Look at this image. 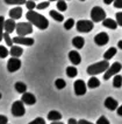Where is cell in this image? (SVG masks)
<instances>
[{"label":"cell","instance_id":"1","mask_svg":"<svg viewBox=\"0 0 122 124\" xmlns=\"http://www.w3.org/2000/svg\"><path fill=\"white\" fill-rule=\"evenodd\" d=\"M26 18L30 23H33V26H36L40 29H47L48 26H49V21H48L47 18L43 16L42 14L35 12L34 9L28 11L27 14H26Z\"/></svg>","mask_w":122,"mask_h":124},{"label":"cell","instance_id":"2","mask_svg":"<svg viewBox=\"0 0 122 124\" xmlns=\"http://www.w3.org/2000/svg\"><path fill=\"white\" fill-rule=\"evenodd\" d=\"M108 68H109L108 60H103V61L96 62V63H93V64L88 66L87 67V74L91 76H95V75H98V74L105 73Z\"/></svg>","mask_w":122,"mask_h":124},{"label":"cell","instance_id":"3","mask_svg":"<svg viewBox=\"0 0 122 124\" xmlns=\"http://www.w3.org/2000/svg\"><path fill=\"white\" fill-rule=\"evenodd\" d=\"M15 31H16L18 35H21V36L32 34L33 33V23H30L29 21L28 22H19V23H16Z\"/></svg>","mask_w":122,"mask_h":124},{"label":"cell","instance_id":"4","mask_svg":"<svg viewBox=\"0 0 122 124\" xmlns=\"http://www.w3.org/2000/svg\"><path fill=\"white\" fill-rule=\"evenodd\" d=\"M77 31L80 33H90L93 27H94V22L92 20H79L76 23Z\"/></svg>","mask_w":122,"mask_h":124},{"label":"cell","instance_id":"5","mask_svg":"<svg viewBox=\"0 0 122 124\" xmlns=\"http://www.w3.org/2000/svg\"><path fill=\"white\" fill-rule=\"evenodd\" d=\"M91 19L93 22H101L106 19V12L99 6L93 7L91 11Z\"/></svg>","mask_w":122,"mask_h":124},{"label":"cell","instance_id":"6","mask_svg":"<svg viewBox=\"0 0 122 124\" xmlns=\"http://www.w3.org/2000/svg\"><path fill=\"white\" fill-rule=\"evenodd\" d=\"M122 69V64L120 62H114L112 66H109V68L105 71V75H103V80H109L112 76H115L116 74H119Z\"/></svg>","mask_w":122,"mask_h":124},{"label":"cell","instance_id":"7","mask_svg":"<svg viewBox=\"0 0 122 124\" xmlns=\"http://www.w3.org/2000/svg\"><path fill=\"white\" fill-rule=\"evenodd\" d=\"M25 114H26L25 103L22 101H15L12 104V115L15 117H22Z\"/></svg>","mask_w":122,"mask_h":124},{"label":"cell","instance_id":"8","mask_svg":"<svg viewBox=\"0 0 122 124\" xmlns=\"http://www.w3.org/2000/svg\"><path fill=\"white\" fill-rule=\"evenodd\" d=\"M21 68V61L19 57H11L7 62V70L9 73H15Z\"/></svg>","mask_w":122,"mask_h":124},{"label":"cell","instance_id":"9","mask_svg":"<svg viewBox=\"0 0 122 124\" xmlns=\"http://www.w3.org/2000/svg\"><path fill=\"white\" fill-rule=\"evenodd\" d=\"M73 88H75V94L77 96H83L86 94V83L84 82L83 80H77L73 84Z\"/></svg>","mask_w":122,"mask_h":124},{"label":"cell","instance_id":"10","mask_svg":"<svg viewBox=\"0 0 122 124\" xmlns=\"http://www.w3.org/2000/svg\"><path fill=\"white\" fill-rule=\"evenodd\" d=\"M13 42L15 45H23V46H33L34 45L35 40L32 39V38H27V36H21V35H18L13 38Z\"/></svg>","mask_w":122,"mask_h":124},{"label":"cell","instance_id":"11","mask_svg":"<svg viewBox=\"0 0 122 124\" xmlns=\"http://www.w3.org/2000/svg\"><path fill=\"white\" fill-rule=\"evenodd\" d=\"M108 41H109V36L105 32H101V33H99V34H96L94 36V42L95 45H98V46H105V45L108 43Z\"/></svg>","mask_w":122,"mask_h":124},{"label":"cell","instance_id":"12","mask_svg":"<svg viewBox=\"0 0 122 124\" xmlns=\"http://www.w3.org/2000/svg\"><path fill=\"white\" fill-rule=\"evenodd\" d=\"M21 101H22L25 104H27V105H34V104L36 103V97L34 96V94L27 93V91H26L25 94H22Z\"/></svg>","mask_w":122,"mask_h":124},{"label":"cell","instance_id":"13","mask_svg":"<svg viewBox=\"0 0 122 124\" xmlns=\"http://www.w3.org/2000/svg\"><path fill=\"white\" fill-rule=\"evenodd\" d=\"M69 59H70V61H71V63L73 66H78V64H80L81 62V56L77 50H71L69 53Z\"/></svg>","mask_w":122,"mask_h":124},{"label":"cell","instance_id":"14","mask_svg":"<svg viewBox=\"0 0 122 124\" xmlns=\"http://www.w3.org/2000/svg\"><path fill=\"white\" fill-rule=\"evenodd\" d=\"M105 107H106L108 110L114 111L119 108V103H117V101L114 100L113 97H107V98L105 100Z\"/></svg>","mask_w":122,"mask_h":124},{"label":"cell","instance_id":"15","mask_svg":"<svg viewBox=\"0 0 122 124\" xmlns=\"http://www.w3.org/2000/svg\"><path fill=\"white\" fill-rule=\"evenodd\" d=\"M16 29V23H15V20L14 19H8V20H5V32L7 33H13L14 31Z\"/></svg>","mask_w":122,"mask_h":124},{"label":"cell","instance_id":"16","mask_svg":"<svg viewBox=\"0 0 122 124\" xmlns=\"http://www.w3.org/2000/svg\"><path fill=\"white\" fill-rule=\"evenodd\" d=\"M9 18H12V19H14V20H19L21 16H22V8H21L20 6L18 7H14V8H12L9 12Z\"/></svg>","mask_w":122,"mask_h":124},{"label":"cell","instance_id":"17","mask_svg":"<svg viewBox=\"0 0 122 124\" xmlns=\"http://www.w3.org/2000/svg\"><path fill=\"white\" fill-rule=\"evenodd\" d=\"M9 54L13 57H20L23 54V49L21 48L19 45H13L11 47V49H9Z\"/></svg>","mask_w":122,"mask_h":124},{"label":"cell","instance_id":"18","mask_svg":"<svg viewBox=\"0 0 122 124\" xmlns=\"http://www.w3.org/2000/svg\"><path fill=\"white\" fill-rule=\"evenodd\" d=\"M102 26L103 27H107L109 29H116L117 28V22L116 20H113V19H109V18H106L105 20L102 21Z\"/></svg>","mask_w":122,"mask_h":124},{"label":"cell","instance_id":"19","mask_svg":"<svg viewBox=\"0 0 122 124\" xmlns=\"http://www.w3.org/2000/svg\"><path fill=\"white\" fill-rule=\"evenodd\" d=\"M72 45H73L77 49H81L84 47V45H85V40H84V38H81V36H75V38L72 39Z\"/></svg>","mask_w":122,"mask_h":124},{"label":"cell","instance_id":"20","mask_svg":"<svg viewBox=\"0 0 122 124\" xmlns=\"http://www.w3.org/2000/svg\"><path fill=\"white\" fill-rule=\"evenodd\" d=\"M48 119L49 121H61L62 119V115L59 111H56V110H51L49 111V114H48Z\"/></svg>","mask_w":122,"mask_h":124},{"label":"cell","instance_id":"21","mask_svg":"<svg viewBox=\"0 0 122 124\" xmlns=\"http://www.w3.org/2000/svg\"><path fill=\"white\" fill-rule=\"evenodd\" d=\"M116 52H117V49L115 47H110L109 49H107L106 52H105V54H103V59L105 60H110L112 57H114L116 55Z\"/></svg>","mask_w":122,"mask_h":124},{"label":"cell","instance_id":"22","mask_svg":"<svg viewBox=\"0 0 122 124\" xmlns=\"http://www.w3.org/2000/svg\"><path fill=\"white\" fill-rule=\"evenodd\" d=\"M14 87H15V90L19 94H25L27 91V85H26V83L23 82H16L14 84Z\"/></svg>","mask_w":122,"mask_h":124},{"label":"cell","instance_id":"23","mask_svg":"<svg viewBox=\"0 0 122 124\" xmlns=\"http://www.w3.org/2000/svg\"><path fill=\"white\" fill-rule=\"evenodd\" d=\"M100 85V81L96 78V77H91L90 80H88V82H87V87L88 88H91V89H94V88H98Z\"/></svg>","mask_w":122,"mask_h":124},{"label":"cell","instance_id":"24","mask_svg":"<svg viewBox=\"0 0 122 124\" xmlns=\"http://www.w3.org/2000/svg\"><path fill=\"white\" fill-rule=\"evenodd\" d=\"M66 75H68V77L73 78V77H76L78 75V70H77V68L75 66H70V67L66 68Z\"/></svg>","mask_w":122,"mask_h":124},{"label":"cell","instance_id":"25","mask_svg":"<svg viewBox=\"0 0 122 124\" xmlns=\"http://www.w3.org/2000/svg\"><path fill=\"white\" fill-rule=\"evenodd\" d=\"M50 16L54 19V20L58 21V22H62V21H64V16L62 15L61 13H58V12H56L55 9H52V11H50Z\"/></svg>","mask_w":122,"mask_h":124},{"label":"cell","instance_id":"26","mask_svg":"<svg viewBox=\"0 0 122 124\" xmlns=\"http://www.w3.org/2000/svg\"><path fill=\"white\" fill-rule=\"evenodd\" d=\"M113 87L114 88H121L122 87V76L116 74L113 78Z\"/></svg>","mask_w":122,"mask_h":124},{"label":"cell","instance_id":"27","mask_svg":"<svg viewBox=\"0 0 122 124\" xmlns=\"http://www.w3.org/2000/svg\"><path fill=\"white\" fill-rule=\"evenodd\" d=\"M57 9L59 12H65L68 9V5H66L65 0H58L57 1Z\"/></svg>","mask_w":122,"mask_h":124},{"label":"cell","instance_id":"28","mask_svg":"<svg viewBox=\"0 0 122 124\" xmlns=\"http://www.w3.org/2000/svg\"><path fill=\"white\" fill-rule=\"evenodd\" d=\"M55 87L57 88V89H63V88H65L66 87V82L63 80V78H57L56 81H55Z\"/></svg>","mask_w":122,"mask_h":124},{"label":"cell","instance_id":"29","mask_svg":"<svg viewBox=\"0 0 122 124\" xmlns=\"http://www.w3.org/2000/svg\"><path fill=\"white\" fill-rule=\"evenodd\" d=\"M4 32H5V18L0 15V41L4 39Z\"/></svg>","mask_w":122,"mask_h":124},{"label":"cell","instance_id":"30","mask_svg":"<svg viewBox=\"0 0 122 124\" xmlns=\"http://www.w3.org/2000/svg\"><path fill=\"white\" fill-rule=\"evenodd\" d=\"M7 5H26L27 0H5Z\"/></svg>","mask_w":122,"mask_h":124},{"label":"cell","instance_id":"31","mask_svg":"<svg viewBox=\"0 0 122 124\" xmlns=\"http://www.w3.org/2000/svg\"><path fill=\"white\" fill-rule=\"evenodd\" d=\"M4 39H5V41H6V45L7 46H9V47H12L14 45L13 42V39L9 36V33H7V32H5L4 33Z\"/></svg>","mask_w":122,"mask_h":124},{"label":"cell","instance_id":"32","mask_svg":"<svg viewBox=\"0 0 122 124\" xmlns=\"http://www.w3.org/2000/svg\"><path fill=\"white\" fill-rule=\"evenodd\" d=\"M9 54V50L5 46H0V59H5Z\"/></svg>","mask_w":122,"mask_h":124},{"label":"cell","instance_id":"33","mask_svg":"<svg viewBox=\"0 0 122 124\" xmlns=\"http://www.w3.org/2000/svg\"><path fill=\"white\" fill-rule=\"evenodd\" d=\"M75 26V20L72 19V18H70V19H68V20L65 21V23H64V28L66 29V31H69V29H71V28Z\"/></svg>","mask_w":122,"mask_h":124},{"label":"cell","instance_id":"34","mask_svg":"<svg viewBox=\"0 0 122 124\" xmlns=\"http://www.w3.org/2000/svg\"><path fill=\"white\" fill-rule=\"evenodd\" d=\"M26 7L28 8V11H33L34 8H36L35 0H28L27 2H26Z\"/></svg>","mask_w":122,"mask_h":124},{"label":"cell","instance_id":"35","mask_svg":"<svg viewBox=\"0 0 122 124\" xmlns=\"http://www.w3.org/2000/svg\"><path fill=\"white\" fill-rule=\"evenodd\" d=\"M28 124H45V119H44V118H42V117H37V118H35L34 121H32L30 123H28Z\"/></svg>","mask_w":122,"mask_h":124},{"label":"cell","instance_id":"36","mask_svg":"<svg viewBox=\"0 0 122 124\" xmlns=\"http://www.w3.org/2000/svg\"><path fill=\"white\" fill-rule=\"evenodd\" d=\"M96 124H110V123H109V121L106 117H105V116H101V117L98 118Z\"/></svg>","mask_w":122,"mask_h":124},{"label":"cell","instance_id":"37","mask_svg":"<svg viewBox=\"0 0 122 124\" xmlns=\"http://www.w3.org/2000/svg\"><path fill=\"white\" fill-rule=\"evenodd\" d=\"M49 5H50V1H44V2H41V4H39V5H37V9H44V8L49 7Z\"/></svg>","mask_w":122,"mask_h":124},{"label":"cell","instance_id":"38","mask_svg":"<svg viewBox=\"0 0 122 124\" xmlns=\"http://www.w3.org/2000/svg\"><path fill=\"white\" fill-rule=\"evenodd\" d=\"M115 18H116V22H117V25L122 27V12H117L116 15H115Z\"/></svg>","mask_w":122,"mask_h":124},{"label":"cell","instance_id":"39","mask_svg":"<svg viewBox=\"0 0 122 124\" xmlns=\"http://www.w3.org/2000/svg\"><path fill=\"white\" fill-rule=\"evenodd\" d=\"M8 123V118L5 115H0V124H7Z\"/></svg>","mask_w":122,"mask_h":124},{"label":"cell","instance_id":"40","mask_svg":"<svg viewBox=\"0 0 122 124\" xmlns=\"http://www.w3.org/2000/svg\"><path fill=\"white\" fill-rule=\"evenodd\" d=\"M113 4L115 8H122V0H114Z\"/></svg>","mask_w":122,"mask_h":124},{"label":"cell","instance_id":"41","mask_svg":"<svg viewBox=\"0 0 122 124\" xmlns=\"http://www.w3.org/2000/svg\"><path fill=\"white\" fill-rule=\"evenodd\" d=\"M78 124H93V123L88 122V121H86V119H79V121H78Z\"/></svg>","mask_w":122,"mask_h":124},{"label":"cell","instance_id":"42","mask_svg":"<svg viewBox=\"0 0 122 124\" xmlns=\"http://www.w3.org/2000/svg\"><path fill=\"white\" fill-rule=\"evenodd\" d=\"M68 124H78V121L75 119V118H70L68 121Z\"/></svg>","mask_w":122,"mask_h":124},{"label":"cell","instance_id":"43","mask_svg":"<svg viewBox=\"0 0 122 124\" xmlns=\"http://www.w3.org/2000/svg\"><path fill=\"white\" fill-rule=\"evenodd\" d=\"M116 112H117L119 116H122V105H120V107L116 109Z\"/></svg>","mask_w":122,"mask_h":124},{"label":"cell","instance_id":"44","mask_svg":"<svg viewBox=\"0 0 122 124\" xmlns=\"http://www.w3.org/2000/svg\"><path fill=\"white\" fill-rule=\"evenodd\" d=\"M103 2H105L106 5H110L112 2H114V0H103Z\"/></svg>","mask_w":122,"mask_h":124},{"label":"cell","instance_id":"45","mask_svg":"<svg viewBox=\"0 0 122 124\" xmlns=\"http://www.w3.org/2000/svg\"><path fill=\"white\" fill-rule=\"evenodd\" d=\"M117 47H119L120 49H122V40H121V41L117 42Z\"/></svg>","mask_w":122,"mask_h":124},{"label":"cell","instance_id":"46","mask_svg":"<svg viewBox=\"0 0 122 124\" xmlns=\"http://www.w3.org/2000/svg\"><path fill=\"white\" fill-rule=\"evenodd\" d=\"M51 124H64V123H62L61 121H54Z\"/></svg>","mask_w":122,"mask_h":124},{"label":"cell","instance_id":"47","mask_svg":"<svg viewBox=\"0 0 122 124\" xmlns=\"http://www.w3.org/2000/svg\"><path fill=\"white\" fill-rule=\"evenodd\" d=\"M49 1H58V0H49Z\"/></svg>","mask_w":122,"mask_h":124},{"label":"cell","instance_id":"48","mask_svg":"<svg viewBox=\"0 0 122 124\" xmlns=\"http://www.w3.org/2000/svg\"><path fill=\"white\" fill-rule=\"evenodd\" d=\"M1 97H2V95H1V93H0V100H1Z\"/></svg>","mask_w":122,"mask_h":124},{"label":"cell","instance_id":"49","mask_svg":"<svg viewBox=\"0 0 122 124\" xmlns=\"http://www.w3.org/2000/svg\"><path fill=\"white\" fill-rule=\"evenodd\" d=\"M80 1H85V0H80Z\"/></svg>","mask_w":122,"mask_h":124},{"label":"cell","instance_id":"50","mask_svg":"<svg viewBox=\"0 0 122 124\" xmlns=\"http://www.w3.org/2000/svg\"><path fill=\"white\" fill-rule=\"evenodd\" d=\"M7 124H8V123H7Z\"/></svg>","mask_w":122,"mask_h":124}]
</instances>
